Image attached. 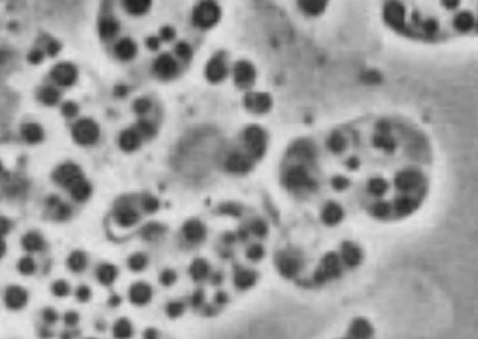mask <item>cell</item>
Returning a JSON list of instances; mask_svg holds the SVG:
<instances>
[{
  "label": "cell",
  "mask_w": 478,
  "mask_h": 339,
  "mask_svg": "<svg viewBox=\"0 0 478 339\" xmlns=\"http://www.w3.org/2000/svg\"><path fill=\"white\" fill-rule=\"evenodd\" d=\"M39 335H40V337H42L43 339H48L50 338V337H52L53 333L51 332V330H49V329L46 328V327H42V328L40 329V331H39Z\"/></svg>",
  "instance_id": "obj_56"
},
{
  "label": "cell",
  "mask_w": 478,
  "mask_h": 339,
  "mask_svg": "<svg viewBox=\"0 0 478 339\" xmlns=\"http://www.w3.org/2000/svg\"><path fill=\"white\" fill-rule=\"evenodd\" d=\"M127 88L125 86H117L115 88V94L117 96L124 97L127 94Z\"/></svg>",
  "instance_id": "obj_55"
},
{
  "label": "cell",
  "mask_w": 478,
  "mask_h": 339,
  "mask_svg": "<svg viewBox=\"0 0 478 339\" xmlns=\"http://www.w3.org/2000/svg\"><path fill=\"white\" fill-rule=\"evenodd\" d=\"M227 65L223 55L214 56L208 63L206 67V76L207 80L212 83H217L223 81L227 75Z\"/></svg>",
  "instance_id": "obj_10"
},
{
  "label": "cell",
  "mask_w": 478,
  "mask_h": 339,
  "mask_svg": "<svg viewBox=\"0 0 478 339\" xmlns=\"http://www.w3.org/2000/svg\"><path fill=\"white\" fill-rule=\"evenodd\" d=\"M119 23L111 17H105L99 22V35L104 40L114 38L119 32Z\"/></svg>",
  "instance_id": "obj_20"
},
{
  "label": "cell",
  "mask_w": 478,
  "mask_h": 339,
  "mask_svg": "<svg viewBox=\"0 0 478 339\" xmlns=\"http://www.w3.org/2000/svg\"><path fill=\"white\" fill-rule=\"evenodd\" d=\"M210 272V267L206 260L196 259L190 265V274L196 281H202L207 279Z\"/></svg>",
  "instance_id": "obj_21"
},
{
  "label": "cell",
  "mask_w": 478,
  "mask_h": 339,
  "mask_svg": "<svg viewBox=\"0 0 478 339\" xmlns=\"http://www.w3.org/2000/svg\"><path fill=\"white\" fill-rule=\"evenodd\" d=\"M64 321H65V323L69 326V327H74L76 326L79 321H80V316L78 313L75 312V311H68L65 314V317H64Z\"/></svg>",
  "instance_id": "obj_46"
},
{
  "label": "cell",
  "mask_w": 478,
  "mask_h": 339,
  "mask_svg": "<svg viewBox=\"0 0 478 339\" xmlns=\"http://www.w3.org/2000/svg\"><path fill=\"white\" fill-rule=\"evenodd\" d=\"M183 235L188 242L199 243L206 237V228L200 221H188L183 226Z\"/></svg>",
  "instance_id": "obj_14"
},
{
  "label": "cell",
  "mask_w": 478,
  "mask_h": 339,
  "mask_svg": "<svg viewBox=\"0 0 478 339\" xmlns=\"http://www.w3.org/2000/svg\"><path fill=\"white\" fill-rule=\"evenodd\" d=\"M222 281H223V275L221 274V273L217 272V273L212 275L211 282L213 284L218 285V284H220Z\"/></svg>",
  "instance_id": "obj_57"
},
{
  "label": "cell",
  "mask_w": 478,
  "mask_h": 339,
  "mask_svg": "<svg viewBox=\"0 0 478 339\" xmlns=\"http://www.w3.org/2000/svg\"><path fill=\"white\" fill-rule=\"evenodd\" d=\"M76 335H74V333H70V332H65L64 334H62L61 336V339H74Z\"/></svg>",
  "instance_id": "obj_60"
},
{
  "label": "cell",
  "mask_w": 478,
  "mask_h": 339,
  "mask_svg": "<svg viewBox=\"0 0 478 339\" xmlns=\"http://www.w3.org/2000/svg\"><path fill=\"white\" fill-rule=\"evenodd\" d=\"M6 251H7V246H6L5 242L3 241V238H0V259L4 256Z\"/></svg>",
  "instance_id": "obj_59"
},
{
  "label": "cell",
  "mask_w": 478,
  "mask_h": 339,
  "mask_svg": "<svg viewBox=\"0 0 478 339\" xmlns=\"http://www.w3.org/2000/svg\"><path fill=\"white\" fill-rule=\"evenodd\" d=\"M70 192L73 199L79 202H82L90 197L92 193V188L91 185L84 178H82V180H80L71 188Z\"/></svg>",
  "instance_id": "obj_22"
},
{
  "label": "cell",
  "mask_w": 478,
  "mask_h": 339,
  "mask_svg": "<svg viewBox=\"0 0 478 339\" xmlns=\"http://www.w3.org/2000/svg\"><path fill=\"white\" fill-rule=\"evenodd\" d=\"M151 108H152L151 102L147 99H144V98L136 100L135 103H134V109L138 115H144V114L148 113Z\"/></svg>",
  "instance_id": "obj_40"
},
{
  "label": "cell",
  "mask_w": 478,
  "mask_h": 339,
  "mask_svg": "<svg viewBox=\"0 0 478 339\" xmlns=\"http://www.w3.org/2000/svg\"><path fill=\"white\" fill-rule=\"evenodd\" d=\"M257 276L254 271L250 269H239L234 274V284L240 290H247L254 285Z\"/></svg>",
  "instance_id": "obj_19"
},
{
  "label": "cell",
  "mask_w": 478,
  "mask_h": 339,
  "mask_svg": "<svg viewBox=\"0 0 478 339\" xmlns=\"http://www.w3.org/2000/svg\"><path fill=\"white\" fill-rule=\"evenodd\" d=\"M4 300L7 307L11 310H19L28 304V294L22 287L18 285L10 286L6 290Z\"/></svg>",
  "instance_id": "obj_8"
},
{
  "label": "cell",
  "mask_w": 478,
  "mask_h": 339,
  "mask_svg": "<svg viewBox=\"0 0 478 339\" xmlns=\"http://www.w3.org/2000/svg\"><path fill=\"white\" fill-rule=\"evenodd\" d=\"M22 245L28 252L38 253L45 248V241L38 232L29 231L22 237Z\"/></svg>",
  "instance_id": "obj_16"
},
{
  "label": "cell",
  "mask_w": 478,
  "mask_h": 339,
  "mask_svg": "<svg viewBox=\"0 0 478 339\" xmlns=\"http://www.w3.org/2000/svg\"><path fill=\"white\" fill-rule=\"evenodd\" d=\"M44 322L48 324H54L58 321V313L53 307L45 308L42 312Z\"/></svg>",
  "instance_id": "obj_43"
},
{
  "label": "cell",
  "mask_w": 478,
  "mask_h": 339,
  "mask_svg": "<svg viewBox=\"0 0 478 339\" xmlns=\"http://www.w3.org/2000/svg\"><path fill=\"white\" fill-rule=\"evenodd\" d=\"M142 208L147 213H154L159 207L157 199L152 196H145L141 201Z\"/></svg>",
  "instance_id": "obj_38"
},
{
  "label": "cell",
  "mask_w": 478,
  "mask_h": 339,
  "mask_svg": "<svg viewBox=\"0 0 478 339\" xmlns=\"http://www.w3.org/2000/svg\"><path fill=\"white\" fill-rule=\"evenodd\" d=\"M247 257L252 261H258L262 258L265 254V250L259 244H253L247 250Z\"/></svg>",
  "instance_id": "obj_37"
},
{
  "label": "cell",
  "mask_w": 478,
  "mask_h": 339,
  "mask_svg": "<svg viewBox=\"0 0 478 339\" xmlns=\"http://www.w3.org/2000/svg\"><path fill=\"white\" fill-rule=\"evenodd\" d=\"M184 312V305L179 301L170 302L166 307V314L172 319L179 317Z\"/></svg>",
  "instance_id": "obj_34"
},
{
  "label": "cell",
  "mask_w": 478,
  "mask_h": 339,
  "mask_svg": "<svg viewBox=\"0 0 478 339\" xmlns=\"http://www.w3.org/2000/svg\"><path fill=\"white\" fill-rule=\"evenodd\" d=\"M146 43H147L148 48H151L152 50H157L160 46V40L159 38H155V37H151L148 38Z\"/></svg>",
  "instance_id": "obj_52"
},
{
  "label": "cell",
  "mask_w": 478,
  "mask_h": 339,
  "mask_svg": "<svg viewBox=\"0 0 478 339\" xmlns=\"http://www.w3.org/2000/svg\"><path fill=\"white\" fill-rule=\"evenodd\" d=\"M244 141L246 148L252 160L261 158L267 147V138L265 132L260 127L250 126L246 129Z\"/></svg>",
  "instance_id": "obj_2"
},
{
  "label": "cell",
  "mask_w": 478,
  "mask_h": 339,
  "mask_svg": "<svg viewBox=\"0 0 478 339\" xmlns=\"http://www.w3.org/2000/svg\"><path fill=\"white\" fill-rule=\"evenodd\" d=\"M119 146L125 152L136 150L140 145L141 137L135 129H126L119 136Z\"/></svg>",
  "instance_id": "obj_18"
},
{
  "label": "cell",
  "mask_w": 478,
  "mask_h": 339,
  "mask_svg": "<svg viewBox=\"0 0 478 339\" xmlns=\"http://www.w3.org/2000/svg\"><path fill=\"white\" fill-rule=\"evenodd\" d=\"M114 53L122 61L133 59L136 54V45L130 38H123L115 45Z\"/></svg>",
  "instance_id": "obj_17"
},
{
  "label": "cell",
  "mask_w": 478,
  "mask_h": 339,
  "mask_svg": "<svg viewBox=\"0 0 478 339\" xmlns=\"http://www.w3.org/2000/svg\"><path fill=\"white\" fill-rule=\"evenodd\" d=\"M52 291L55 296L65 297L70 293V286L65 280H58L52 286Z\"/></svg>",
  "instance_id": "obj_33"
},
{
  "label": "cell",
  "mask_w": 478,
  "mask_h": 339,
  "mask_svg": "<svg viewBox=\"0 0 478 339\" xmlns=\"http://www.w3.org/2000/svg\"><path fill=\"white\" fill-rule=\"evenodd\" d=\"M97 277L102 284L109 285L117 277V269L112 265H101L97 270Z\"/></svg>",
  "instance_id": "obj_25"
},
{
  "label": "cell",
  "mask_w": 478,
  "mask_h": 339,
  "mask_svg": "<svg viewBox=\"0 0 478 339\" xmlns=\"http://www.w3.org/2000/svg\"><path fill=\"white\" fill-rule=\"evenodd\" d=\"M143 339H159L157 330L153 328L147 329L143 334Z\"/></svg>",
  "instance_id": "obj_53"
},
{
  "label": "cell",
  "mask_w": 478,
  "mask_h": 339,
  "mask_svg": "<svg viewBox=\"0 0 478 339\" xmlns=\"http://www.w3.org/2000/svg\"><path fill=\"white\" fill-rule=\"evenodd\" d=\"M135 131L140 137H144V138H152L156 133L154 125L152 122L144 120V119H141L137 122Z\"/></svg>",
  "instance_id": "obj_30"
},
{
  "label": "cell",
  "mask_w": 478,
  "mask_h": 339,
  "mask_svg": "<svg viewBox=\"0 0 478 339\" xmlns=\"http://www.w3.org/2000/svg\"><path fill=\"white\" fill-rule=\"evenodd\" d=\"M89 339H92V338H89Z\"/></svg>",
  "instance_id": "obj_63"
},
{
  "label": "cell",
  "mask_w": 478,
  "mask_h": 339,
  "mask_svg": "<svg viewBox=\"0 0 478 339\" xmlns=\"http://www.w3.org/2000/svg\"><path fill=\"white\" fill-rule=\"evenodd\" d=\"M160 35H161V37H162L163 40L171 41L176 37V32H175V30L172 27H164L161 29Z\"/></svg>",
  "instance_id": "obj_48"
},
{
  "label": "cell",
  "mask_w": 478,
  "mask_h": 339,
  "mask_svg": "<svg viewBox=\"0 0 478 339\" xmlns=\"http://www.w3.org/2000/svg\"><path fill=\"white\" fill-rule=\"evenodd\" d=\"M221 212L223 214L234 216H239L241 214V210H240L238 206L235 204H231V203L223 205L221 207Z\"/></svg>",
  "instance_id": "obj_45"
},
{
  "label": "cell",
  "mask_w": 478,
  "mask_h": 339,
  "mask_svg": "<svg viewBox=\"0 0 478 339\" xmlns=\"http://www.w3.org/2000/svg\"><path fill=\"white\" fill-rule=\"evenodd\" d=\"M234 239H235V238H234V236L233 235V234L228 233V234H226V235H225V237H224V241H225V242H227V243H232V242H234Z\"/></svg>",
  "instance_id": "obj_61"
},
{
  "label": "cell",
  "mask_w": 478,
  "mask_h": 339,
  "mask_svg": "<svg viewBox=\"0 0 478 339\" xmlns=\"http://www.w3.org/2000/svg\"><path fill=\"white\" fill-rule=\"evenodd\" d=\"M59 92L55 88L47 87L39 92V100L47 106H55L59 101Z\"/></svg>",
  "instance_id": "obj_29"
},
{
  "label": "cell",
  "mask_w": 478,
  "mask_h": 339,
  "mask_svg": "<svg viewBox=\"0 0 478 339\" xmlns=\"http://www.w3.org/2000/svg\"><path fill=\"white\" fill-rule=\"evenodd\" d=\"M52 76L59 85L70 86L76 81V67L71 64H59L52 71Z\"/></svg>",
  "instance_id": "obj_12"
},
{
  "label": "cell",
  "mask_w": 478,
  "mask_h": 339,
  "mask_svg": "<svg viewBox=\"0 0 478 339\" xmlns=\"http://www.w3.org/2000/svg\"><path fill=\"white\" fill-rule=\"evenodd\" d=\"M142 236L147 241H154L164 233V227L157 223H150L142 229Z\"/></svg>",
  "instance_id": "obj_28"
},
{
  "label": "cell",
  "mask_w": 478,
  "mask_h": 339,
  "mask_svg": "<svg viewBox=\"0 0 478 339\" xmlns=\"http://www.w3.org/2000/svg\"><path fill=\"white\" fill-rule=\"evenodd\" d=\"M221 10L220 7L211 1L201 2L196 6L193 20L196 27L202 29H207L214 27L220 20Z\"/></svg>",
  "instance_id": "obj_1"
},
{
  "label": "cell",
  "mask_w": 478,
  "mask_h": 339,
  "mask_svg": "<svg viewBox=\"0 0 478 339\" xmlns=\"http://www.w3.org/2000/svg\"><path fill=\"white\" fill-rule=\"evenodd\" d=\"M204 298H205V296H204L203 291H196V293L192 296V299H190L192 305L196 307H200L203 304V302H204Z\"/></svg>",
  "instance_id": "obj_50"
},
{
  "label": "cell",
  "mask_w": 478,
  "mask_h": 339,
  "mask_svg": "<svg viewBox=\"0 0 478 339\" xmlns=\"http://www.w3.org/2000/svg\"><path fill=\"white\" fill-rule=\"evenodd\" d=\"M152 295V288L143 282H138L134 284L129 291V297H130L131 301L138 306L147 304L148 302L151 300Z\"/></svg>",
  "instance_id": "obj_15"
},
{
  "label": "cell",
  "mask_w": 478,
  "mask_h": 339,
  "mask_svg": "<svg viewBox=\"0 0 478 339\" xmlns=\"http://www.w3.org/2000/svg\"><path fill=\"white\" fill-rule=\"evenodd\" d=\"M11 229V221L8 218L0 216V238H3L9 234Z\"/></svg>",
  "instance_id": "obj_47"
},
{
  "label": "cell",
  "mask_w": 478,
  "mask_h": 339,
  "mask_svg": "<svg viewBox=\"0 0 478 339\" xmlns=\"http://www.w3.org/2000/svg\"><path fill=\"white\" fill-rule=\"evenodd\" d=\"M91 290L86 285H81L76 291L77 299L80 302H87L91 298Z\"/></svg>",
  "instance_id": "obj_44"
},
{
  "label": "cell",
  "mask_w": 478,
  "mask_h": 339,
  "mask_svg": "<svg viewBox=\"0 0 478 339\" xmlns=\"http://www.w3.org/2000/svg\"><path fill=\"white\" fill-rule=\"evenodd\" d=\"M253 165L252 159L242 153H234L227 158L225 162V169L229 172L243 174L250 172Z\"/></svg>",
  "instance_id": "obj_9"
},
{
  "label": "cell",
  "mask_w": 478,
  "mask_h": 339,
  "mask_svg": "<svg viewBox=\"0 0 478 339\" xmlns=\"http://www.w3.org/2000/svg\"><path fill=\"white\" fill-rule=\"evenodd\" d=\"M234 82L240 89H248L255 81L256 72L251 64L240 61L234 65Z\"/></svg>",
  "instance_id": "obj_6"
},
{
  "label": "cell",
  "mask_w": 478,
  "mask_h": 339,
  "mask_svg": "<svg viewBox=\"0 0 478 339\" xmlns=\"http://www.w3.org/2000/svg\"><path fill=\"white\" fill-rule=\"evenodd\" d=\"M67 266L73 272H82L87 267V256L82 251H75L67 259Z\"/></svg>",
  "instance_id": "obj_23"
},
{
  "label": "cell",
  "mask_w": 478,
  "mask_h": 339,
  "mask_svg": "<svg viewBox=\"0 0 478 339\" xmlns=\"http://www.w3.org/2000/svg\"><path fill=\"white\" fill-rule=\"evenodd\" d=\"M228 301V296L224 292H219L215 296V302L219 305H223Z\"/></svg>",
  "instance_id": "obj_54"
},
{
  "label": "cell",
  "mask_w": 478,
  "mask_h": 339,
  "mask_svg": "<svg viewBox=\"0 0 478 339\" xmlns=\"http://www.w3.org/2000/svg\"><path fill=\"white\" fill-rule=\"evenodd\" d=\"M375 329L365 318H356L350 323L347 333L339 339H373Z\"/></svg>",
  "instance_id": "obj_5"
},
{
  "label": "cell",
  "mask_w": 478,
  "mask_h": 339,
  "mask_svg": "<svg viewBox=\"0 0 478 339\" xmlns=\"http://www.w3.org/2000/svg\"><path fill=\"white\" fill-rule=\"evenodd\" d=\"M153 72L161 80H170L178 73L177 62L169 54H163L154 62Z\"/></svg>",
  "instance_id": "obj_7"
},
{
  "label": "cell",
  "mask_w": 478,
  "mask_h": 339,
  "mask_svg": "<svg viewBox=\"0 0 478 339\" xmlns=\"http://www.w3.org/2000/svg\"><path fill=\"white\" fill-rule=\"evenodd\" d=\"M73 138L78 144L89 145L94 144L99 137V128L98 124L92 119H81L78 121L73 131Z\"/></svg>",
  "instance_id": "obj_3"
},
{
  "label": "cell",
  "mask_w": 478,
  "mask_h": 339,
  "mask_svg": "<svg viewBox=\"0 0 478 339\" xmlns=\"http://www.w3.org/2000/svg\"><path fill=\"white\" fill-rule=\"evenodd\" d=\"M55 218L58 221L67 220L72 215V209L68 204L60 202L59 204L55 207Z\"/></svg>",
  "instance_id": "obj_36"
},
{
  "label": "cell",
  "mask_w": 478,
  "mask_h": 339,
  "mask_svg": "<svg viewBox=\"0 0 478 339\" xmlns=\"http://www.w3.org/2000/svg\"><path fill=\"white\" fill-rule=\"evenodd\" d=\"M119 302H121V298H119V296H116V295L111 296L109 300V305H110L111 307H117V306H119Z\"/></svg>",
  "instance_id": "obj_58"
},
{
  "label": "cell",
  "mask_w": 478,
  "mask_h": 339,
  "mask_svg": "<svg viewBox=\"0 0 478 339\" xmlns=\"http://www.w3.org/2000/svg\"><path fill=\"white\" fill-rule=\"evenodd\" d=\"M114 217L119 226L124 227L134 226L139 220L138 213L128 204L119 206L115 211Z\"/></svg>",
  "instance_id": "obj_13"
},
{
  "label": "cell",
  "mask_w": 478,
  "mask_h": 339,
  "mask_svg": "<svg viewBox=\"0 0 478 339\" xmlns=\"http://www.w3.org/2000/svg\"><path fill=\"white\" fill-rule=\"evenodd\" d=\"M250 230L257 237H265L267 235V225L265 224L264 221H253L250 225Z\"/></svg>",
  "instance_id": "obj_39"
},
{
  "label": "cell",
  "mask_w": 478,
  "mask_h": 339,
  "mask_svg": "<svg viewBox=\"0 0 478 339\" xmlns=\"http://www.w3.org/2000/svg\"><path fill=\"white\" fill-rule=\"evenodd\" d=\"M244 103L246 108L252 113H265L271 107V99L267 93L251 92L245 97Z\"/></svg>",
  "instance_id": "obj_11"
},
{
  "label": "cell",
  "mask_w": 478,
  "mask_h": 339,
  "mask_svg": "<svg viewBox=\"0 0 478 339\" xmlns=\"http://www.w3.org/2000/svg\"><path fill=\"white\" fill-rule=\"evenodd\" d=\"M176 280H177V274L175 273V271L171 270V269L164 270L160 276V281L164 286L172 285L176 281Z\"/></svg>",
  "instance_id": "obj_41"
},
{
  "label": "cell",
  "mask_w": 478,
  "mask_h": 339,
  "mask_svg": "<svg viewBox=\"0 0 478 339\" xmlns=\"http://www.w3.org/2000/svg\"><path fill=\"white\" fill-rule=\"evenodd\" d=\"M53 177L61 187L70 189L75 184L82 180L83 176L79 166L73 163H65L55 170Z\"/></svg>",
  "instance_id": "obj_4"
},
{
  "label": "cell",
  "mask_w": 478,
  "mask_h": 339,
  "mask_svg": "<svg viewBox=\"0 0 478 339\" xmlns=\"http://www.w3.org/2000/svg\"><path fill=\"white\" fill-rule=\"evenodd\" d=\"M128 266L134 271H141L147 266V257L142 253H136L130 256Z\"/></svg>",
  "instance_id": "obj_32"
},
{
  "label": "cell",
  "mask_w": 478,
  "mask_h": 339,
  "mask_svg": "<svg viewBox=\"0 0 478 339\" xmlns=\"http://www.w3.org/2000/svg\"><path fill=\"white\" fill-rule=\"evenodd\" d=\"M43 53L41 50H39V49H35L28 55V61L34 64V65L39 64L43 60Z\"/></svg>",
  "instance_id": "obj_49"
},
{
  "label": "cell",
  "mask_w": 478,
  "mask_h": 339,
  "mask_svg": "<svg viewBox=\"0 0 478 339\" xmlns=\"http://www.w3.org/2000/svg\"><path fill=\"white\" fill-rule=\"evenodd\" d=\"M61 45L57 41H51L48 47H47V51L51 56H55L59 53Z\"/></svg>",
  "instance_id": "obj_51"
},
{
  "label": "cell",
  "mask_w": 478,
  "mask_h": 339,
  "mask_svg": "<svg viewBox=\"0 0 478 339\" xmlns=\"http://www.w3.org/2000/svg\"><path fill=\"white\" fill-rule=\"evenodd\" d=\"M22 136L30 144H36L43 138V131L38 124L28 123L22 128Z\"/></svg>",
  "instance_id": "obj_24"
},
{
  "label": "cell",
  "mask_w": 478,
  "mask_h": 339,
  "mask_svg": "<svg viewBox=\"0 0 478 339\" xmlns=\"http://www.w3.org/2000/svg\"><path fill=\"white\" fill-rule=\"evenodd\" d=\"M124 5L130 14L137 16L146 13L152 6V2L149 0H127L124 2Z\"/></svg>",
  "instance_id": "obj_26"
},
{
  "label": "cell",
  "mask_w": 478,
  "mask_h": 339,
  "mask_svg": "<svg viewBox=\"0 0 478 339\" xmlns=\"http://www.w3.org/2000/svg\"><path fill=\"white\" fill-rule=\"evenodd\" d=\"M17 269L21 274L26 275V276L32 275L36 271V262L32 257H29V256L22 257L18 262Z\"/></svg>",
  "instance_id": "obj_31"
},
{
  "label": "cell",
  "mask_w": 478,
  "mask_h": 339,
  "mask_svg": "<svg viewBox=\"0 0 478 339\" xmlns=\"http://www.w3.org/2000/svg\"><path fill=\"white\" fill-rule=\"evenodd\" d=\"M62 112L65 115V117L72 118V117L76 116L78 112H79V107L75 102H65L62 107Z\"/></svg>",
  "instance_id": "obj_42"
},
{
  "label": "cell",
  "mask_w": 478,
  "mask_h": 339,
  "mask_svg": "<svg viewBox=\"0 0 478 339\" xmlns=\"http://www.w3.org/2000/svg\"><path fill=\"white\" fill-rule=\"evenodd\" d=\"M2 170H3V166H2V164L0 162V172H2Z\"/></svg>",
  "instance_id": "obj_62"
},
{
  "label": "cell",
  "mask_w": 478,
  "mask_h": 339,
  "mask_svg": "<svg viewBox=\"0 0 478 339\" xmlns=\"http://www.w3.org/2000/svg\"><path fill=\"white\" fill-rule=\"evenodd\" d=\"M115 338L129 339L133 335V326L126 319H121L113 326Z\"/></svg>",
  "instance_id": "obj_27"
},
{
  "label": "cell",
  "mask_w": 478,
  "mask_h": 339,
  "mask_svg": "<svg viewBox=\"0 0 478 339\" xmlns=\"http://www.w3.org/2000/svg\"><path fill=\"white\" fill-rule=\"evenodd\" d=\"M175 51H176V54L179 56V58H181L185 62H188V61L192 59L193 51H192V48H190L189 44L180 42L176 46Z\"/></svg>",
  "instance_id": "obj_35"
}]
</instances>
